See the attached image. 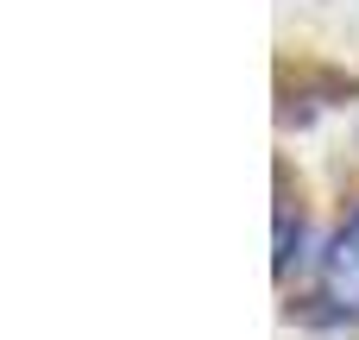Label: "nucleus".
I'll list each match as a JSON object with an SVG mask.
<instances>
[{
    "mask_svg": "<svg viewBox=\"0 0 359 340\" xmlns=\"http://www.w3.org/2000/svg\"><path fill=\"white\" fill-rule=\"evenodd\" d=\"M322 303L341 322H359V208L341 221V233L322 252Z\"/></svg>",
    "mask_w": 359,
    "mask_h": 340,
    "instance_id": "1",
    "label": "nucleus"
},
{
    "mask_svg": "<svg viewBox=\"0 0 359 340\" xmlns=\"http://www.w3.org/2000/svg\"><path fill=\"white\" fill-rule=\"evenodd\" d=\"M303 227V215H290V177L278 170V271H290V233Z\"/></svg>",
    "mask_w": 359,
    "mask_h": 340,
    "instance_id": "2",
    "label": "nucleus"
}]
</instances>
